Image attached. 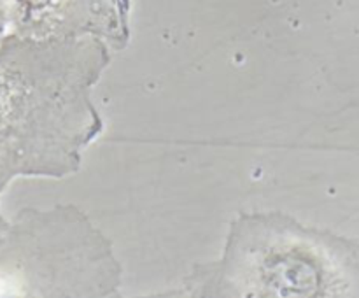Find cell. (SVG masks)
I'll list each match as a JSON object with an SVG mask.
<instances>
[{
	"label": "cell",
	"instance_id": "1",
	"mask_svg": "<svg viewBox=\"0 0 359 298\" xmlns=\"http://www.w3.org/2000/svg\"><path fill=\"white\" fill-rule=\"evenodd\" d=\"M97 39L0 41V191L18 177H65L102 133L95 86L111 63Z\"/></svg>",
	"mask_w": 359,
	"mask_h": 298
},
{
	"label": "cell",
	"instance_id": "2",
	"mask_svg": "<svg viewBox=\"0 0 359 298\" xmlns=\"http://www.w3.org/2000/svg\"><path fill=\"white\" fill-rule=\"evenodd\" d=\"M132 0H9V32L30 39H97L121 51Z\"/></svg>",
	"mask_w": 359,
	"mask_h": 298
},
{
	"label": "cell",
	"instance_id": "3",
	"mask_svg": "<svg viewBox=\"0 0 359 298\" xmlns=\"http://www.w3.org/2000/svg\"><path fill=\"white\" fill-rule=\"evenodd\" d=\"M237 279L242 298H321L326 273L314 249L269 231L241 256Z\"/></svg>",
	"mask_w": 359,
	"mask_h": 298
},
{
	"label": "cell",
	"instance_id": "4",
	"mask_svg": "<svg viewBox=\"0 0 359 298\" xmlns=\"http://www.w3.org/2000/svg\"><path fill=\"white\" fill-rule=\"evenodd\" d=\"M9 34V0H0V41Z\"/></svg>",
	"mask_w": 359,
	"mask_h": 298
}]
</instances>
